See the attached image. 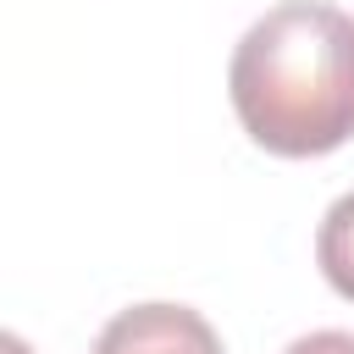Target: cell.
Segmentation results:
<instances>
[{
  "mask_svg": "<svg viewBox=\"0 0 354 354\" xmlns=\"http://www.w3.org/2000/svg\"><path fill=\"white\" fill-rule=\"evenodd\" d=\"M227 94L243 133L288 160L354 138V17L326 0H282L232 50Z\"/></svg>",
  "mask_w": 354,
  "mask_h": 354,
  "instance_id": "cell-1",
  "label": "cell"
},
{
  "mask_svg": "<svg viewBox=\"0 0 354 354\" xmlns=\"http://www.w3.org/2000/svg\"><path fill=\"white\" fill-rule=\"evenodd\" d=\"M282 354H354V332H310V337L288 343Z\"/></svg>",
  "mask_w": 354,
  "mask_h": 354,
  "instance_id": "cell-4",
  "label": "cell"
},
{
  "mask_svg": "<svg viewBox=\"0 0 354 354\" xmlns=\"http://www.w3.org/2000/svg\"><path fill=\"white\" fill-rule=\"evenodd\" d=\"M315 266H321V277H326L343 299H354V194H343V199L321 216Z\"/></svg>",
  "mask_w": 354,
  "mask_h": 354,
  "instance_id": "cell-3",
  "label": "cell"
},
{
  "mask_svg": "<svg viewBox=\"0 0 354 354\" xmlns=\"http://www.w3.org/2000/svg\"><path fill=\"white\" fill-rule=\"evenodd\" d=\"M6 354H28V348H22V343H17V337H6Z\"/></svg>",
  "mask_w": 354,
  "mask_h": 354,
  "instance_id": "cell-5",
  "label": "cell"
},
{
  "mask_svg": "<svg viewBox=\"0 0 354 354\" xmlns=\"http://www.w3.org/2000/svg\"><path fill=\"white\" fill-rule=\"evenodd\" d=\"M88 354H221V337L199 310L155 299L111 315Z\"/></svg>",
  "mask_w": 354,
  "mask_h": 354,
  "instance_id": "cell-2",
  "label": "cell"
}]
</instances>
